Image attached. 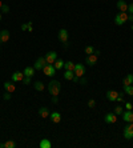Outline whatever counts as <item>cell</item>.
<instances>
[{
	"label": "cell",
	"instance_id": "cell-5",
	"mask_svg": "<svg viewBox=\"0 0 133 148\" xmlns=\"http://www.w3.org/2000/svg\"><path fill=\"white\" fill-rule=\"evenodd\" d=\"M104 121H105L106 124H114L116 121H117V115L116 113H112V112H109V113H106L105 115V117H104Z\"/></svg>",
	"mask_w": 133,
	"mask_h": 148
},
{
	"label": "cell",
	"instance_id": "cell-9",
	"mask_svg": "<svg viewBox=\"0 0 133 148\" xmlns=\"http://www.w3.org/2000/svg\"><path fill=\"white\" fill-rule=\"evenodd\" d=\"M68 38H69V33H68V31L67 29H60L59 31V40L60 42H63V43H68Z\"/></svg>",
	"mask_w": 133,
	"mask_h": 148
},
{
	"label": "cell",
	"instance_id": "cell-35",
	"mask_svg": "<svg viewBox=\"0 0 133 148\" xmlns=\"http://www.w3.org/2000/svg\"><path fill=\"white\" fill-rule=\"evenodd\" d=\"M116 101H118V103H122V101H124V98H122V94H118L117 100H116Z\"/></svg>",
	"mask_w": 133,
	"mask_h": 148
},
{
	"label": "cell",
	"instance_id": "cell-1",
	"mask_svg": "<svg viewBox=\"0 0 133 148\" xmlns=\"http://www.w3.org/2000/svg\"><path fill=\"white\" fill-rule=\"evenodd\" d=\"M61 90V84L59 80H52V82L48 84V92H49L52 96H59Z\"/></svg>",
	"mask_w": 133,
	"mask_h": 148
},
{
	"label": "cell",
	"instance_id": "cell-14",
	"mask_svg": "<svg viewBox=\"0 0 133 148\" xmlns=\"http://www.w3.org/2000/svg\"><path fill=\"white\" fill-rule=\"evenodd\" d=\"M49 119H51L52 123L57 124V123H60V121H61V113L60 112H52L49 115Z\"/></svg>",
	"mask_w": 133,
	"mask_h": 148
},
{
	"label": "cell",
	"instance_id": "cell-38",
	"mask_svg": "<svg viewBox=\"0 0 133 148\" xmlns=\"http://www.w3.org/2000/svg\"><path fill=\"white\" fill-rule=\"evenodd\" d=\"M79 83H80V84H87V79H85V78L83 76V78H81V79L79 80Z\"/></svg>",
	"mask_w": 133,
	"mask_h": 148
},
{
	"label": "cell",
	"instance_id": "cell-27",
	"mask_svg": "<svg viewBox=\"0 0 133 148\" xmlns=\"http://www.w3.org/2000/svg\"><path fill=\"white\" fill-rule=\"evenodd\" d=\"M16 147V143L12 140H8L4 143V148H15Z\"/></svg>",
	"mask_w": 133,
	"mask_h": 148
},
{
	"label": "cell",
	"instance_id": "cell-17",
	"mask_svg": "<svg viewBox=\"0 0 133 148\" xmlns=\"http://www.w3.org/2000/svg\"><path fill=\"white\" fill-rule=\"evenodd\" d=\"M117 8H118V11L126 12L128 11V3H126L125 0H118L117 1Z\"/></svg>",
	"mask_w": 133,
	"mask_h": 148
},
{
	"label": "cell",
	"instance_id": "cell-39",
	"mask_svg": "<svg viewBox=\"0 0 133 148\" xmlns=\"http://www.w3.org/2000/svg\"><path fill=\"white\" fill-rule=\"evenodd\" d=\"M57 101H59V98H57V96H52V103L57 104Z\"/></svg>",
	"mask_w": 133,
	"mask_h": 148
},
{
	"label": "cell",
	"instance_id": "cell-36",
	"mask_svg": "<svg viewBox=\"0 0 133 148\" xmlns=\"http://www.w3.org/2000/svg\"><path fill=\"white\" fill-rule=\"evenodd\" d=\"M125 108L128 109V111H132V108H133V105L130 104V103H125Z\"/></svg>",
	"mask_w": 133,
	"mask_h": 148
},
{
	"label": "cell",
	"instance_id": "cell-20",
	"mask_svg": "<svg viewBox=\"0 0 133 148\" xmlns=\"http://www.w3.org/2000/svg\"><path fill=\"white\" fill-rule=\"evenodd\" d=\"M39 147L40 148H52V143H51L48 139H43V140L39 143Z\"/></svg>",
	"mask_w": 133,
	"mask_h": 148
},
{
	"label": "cell",
	"instance_id": "cell-10",
	"mask_svg": "<svg viewBox=\"0 0 133 148\" xmlns=\"http://www.w3.org/2000/svg\"><path fill=\"white\" fill-rule=\"evenodd\" d=\"M47 62H45V58H39L36 62H35V70H43L45 67Z\"/></svg>",
	"mask_w": 133,
	"mask_h": 148
},
{
	"label": "cell",
	"instance_id": "cell-3",
	"mask_svg": "<svg viewBox=\"0 0 133 148\" xmlns=\"http://www.w3.org/2000/svg\"><path fill=\"white\" fill-rule=\"evenodd\" d=\"M124 137L126 140H132L133 139V123H129L128 125L124 127Z\"/></svg>",
	"mask_w": 133,
	"mask_h": 148
},
{
	"label": "cell",
	"instance_id": "cell-34",
	"mask_svg": "<svg viewBox=\"0 0 133 148\" xmlns=\"http://www.w3.org/2000/svg\"><path fill=\"white\" fill-rule=\"evenodd\" d=\"M23 82H24V84H31V78H28V76H24Z\"/></svg>",
	"mask_w": 133,
	"mask_h": 148
},
{
	"label": "cell",
	"instance_id": "cell-2",
	"mask_svg": "<svg viewBox=\"0 0 133 148\" xmlns=\"http://www.w3.org/2000/svg\"><path fill=\"white\" fill-rule=\"evenodd\" d=\"M126 21H129V13L128 12H120L114 17V24L116 25H124Z\"/></svg>",
	"mask_w": 133,
	"mask_h": 148
},
{
	"label": "cell",
	"instance_id": "cell-33",
	"mask_svg": "<svg viewBox=\"0 0 133 148\" xmlns=\"http://www.w3.org/2000/svg\"><path fill=\"white\" fill-rule=\"evenodd\" d=\"M128 13H133V3H130V4H128Z\"/></svg>",
	"mask_w": 133,
	"mask_h": 148
},
{
	"label": "cell",
	"instance_id": "cell-32",
	"mask_svg": "<svg viewBox=\"0 0 133 148\" xmlns=\"http://www.w3.org/2000/svg\"><path fill=\"white\" fill-rule=\"evenodd\" d=\"M1 9H3V13H8V12H9V7H8L7 4H3Z\"/></svg>",
	"mask_w": 133,
	"mask_h": 148
},
{
	"label": "cell",
	"instance_id": "cell-12",
	"mask_svg": "<svg viewBox=\"0 0 133 148\" xmlns=\"http://www.w3.org/2000/svg\"><path fill=\"white\" fill-rule=\"evenodd\" d=\"M8 40H9V31L8 29L0 31V43H7Z\"/></svg>",
	"mask_w": 133,
	"mask_h": 148
},
{
	"label": "cell",
	"instance_id": "cell-41",
	"mask_svg": "<svg viewBox=\"0 0 133 148\" xmlns=\"http://www.w3.org/2000/svg\"><path fill=\"white\" fill-rule=\"evenodd\" d=\"M21 29L23 31H28V25L27 24H21Z\"/></svg>",
	"mask_w": 133,
	"mask_h": 148
},
{
	"label": "cell",
	"instance_id": "cell-26",
	"mask_svg": "<svg viewBox=\"0 0 133 148\" xmlns=\"http://www.w3.org/2000/svg\"><path fill=\"white\" fill-rule=\"evenodd\" d=\"M124 92L126 95H129V96H133V86H124Z\"/></svg>",
	"mask_w": 133,
	"mask_h": 148
},
{
	"label": "cell",
	"instance_id": "cell-29",
	"mask_svg": "<svg viewBox=\"0 0 133 148\" xmlns=\"http://www.w3.org/2000/svg\"><path fill=\"white\" fill-rule=\"evenodd\" d=\"M122 112H124V111H122V107H120V105L114 108V113H116L117 116H120V115H122Z\"/></svg>",
	"mask_w": 133,
	"mask_h": 148
},
{
	"label": "cell",
	"instance_id": "cell-18",
	"mask_svg": "<svg viewBox=\"0 0 133 148\" xmlns=\"http://www.w3.org/2000/svg\"><path fill=\"white\" fill-rule=\"evenodd\" d=\"M39 115H40V117H44V119H47V117H49V111H48V108L47 107H41V108L39 109Z\"/></svg>",
	"mask_w": 133,
	"mask_h": 148
},
{
	"label": "cell",
	"instance_id": "cell-45",
	"mask_svg": "<svg viewBox=\"0 0 133 148\" xmlns=\"http://www.w3.org/2000/svg\"><path fill=\"white\" fill-rule=\"evenodd\" d=\"M1 7H3V3H1V0H0V9H1Z\"/></svg>",
	"mask_w": 133,
	"mask_h": 148
},
{
	"label": "cell",
	"instance_id": "cell-30",
	"mask_svg": "<svg viewBox=\"0 0 133 148\" xmlns=\"http://www.w3.org/2000/svg\"><path fill=\"white\" fill-rule=\"evenodd\" d=\"M88 105H89V108H95L96 101L93 100V99H91V100H88Z\"/></svg>",
	"mask_w": 133,
	"mask_h": 148
},
{
	"label": "cell",
	"instance_id": "cell-21",
	"mask_svg": "<svg viewBox=\"0 0 133 148\" xmlns=\"http://www.w3.org/2000/svg\"><path fill=\"white\" fill-rule=\"evenodd\" d=\"M33 75H35V68L33 67H25V70H24V76L32 78Z\"/></svg>",
	"mask_w": 133,
	"mask_h": 148
},
{
	"label": "cell",
	"instance_id": "cell-7",
	"mask_svg": "<svg viewBox=\"0 0 133 148\" xmlns=\"http://www.w3.org/2000/svg\"><path fill=\"white\" fill-rule=\"evenodd\" d=\"M97 59H99V56L96 54H91V55H87V59H85V63H87L88 66L93 67L97 63Z\"/></svg>",
	"mask_w": 133,
	"mask_h": 148
},
{
	"label": "cell",
	"instance_id": "cell-11",
	"mask_svg": "<svg viewBox=\"0 0 133 148\" xmlns=\"http://www.w3.org/2000/svg\"><path fill=\"white\" fill-rule=\"evenodd\" d=\"M117 96H118V92L114 90H109L106 92V99L109 101H116L117 100Z\"/></svg>",
	"mask_w": 133,
	"mask_h": 148
},
{
	"label": "cell",
	"instance_id": "cell-6",
	"mask_svg": "<svg viewBox=\"0 0 133 148\" xmlns=\"http://www.w3.org/2000/svg\"><path fill=\"white\" fill-rule=\"evenodd\" d=\"M56 60H57V54L55 51H49V52L45 55V62L48 63V64H53Z\"/></svg>",
	"mask_w": 133,
	"mask_h": 148
},
{
	"label": "cell",
	"instance_id": "cell-47",
	"mask_svg": "<svg viewBox=\"0 0 133 148\" xmlns=\"http://www.w3.org/2000/svg\"><path fill=\"white\" fill-rule=\"evenodd\" d=\"M132 31H133V25H132Z\"/></svg>",
	"mask_w": 133,
	"mask_h": 148
},
{
	"label": "cell",
	"instance_id": "cell-22",
	"mask_svg": "<svg viewBox=\"0 0 133 148\" xmlns=\"http://www.w3.org/2000/svg\"><path fill=\"white\" fill-rule=\"evenodd\" d=\"M64 79L65 80H72L73 78H75V71H68V70H65V72H64Z\"/></svg>",
	"mask_w": 133,
	"mask_h": 148
},
{
	"label": "cell",
	"instance_id": "cell-43",
	"mask_svg": "<svg viewBox=\"0 0 133 148\" xmlns=\"http://www.w3.org/2000/svg\"><path fill=\"white\" fill-rule=\"evenodd\" d=\"M93 54H96L97 56H100V51H96V50H95V52H93Z\"/></svg>",
	"mask_w": 133,
	"mask_h": 148
},
{
	"label": "cell",
	"instance_id": "cell-42",
	"mask_svg": "<svg viewBox=\"0 0 133 148\" xmlns=\"http://www.w3.org/2000/svg\"><path fill=\"white\" fill-rule=\"evenodd\" d=\"M129 20L130 21H133V13H129Z\"/></svg>",
	"mask_w": 133,
	"mask_h": 148
},
{
	"label": "cell",
	"instance_id": "cell-24",
	"mask_svg": "<svg viewBox=\"0 0 133 148\" xmlns=\"http://www.w3.org/2000/svg\"><path fill=\"white\" fill-rule=\"evenodd\" d=\"M33 87H35V90L39 91V92H41V91L45 90V86H44V84H43L41 82H35Z\"/></svg>",
	"mask_w": 133,
	"mask_h": 148
},
{
	"label": "cell",
	"instance_id": "cell-23",
	"mask_svg": "<svg viewBox=\"0 0 133 148\" xmlns=\"http://www.w3.org/2000/svg\"><path fill=\"white\" fill-rule=\"evenodd\" d=\"M64 60H63V59H57L56 62L53 63V67H55V68H56V70H61V68H63V67H64Z\"/></svg>",
	"mask_w": 133,
	"mask_h": 148
},
{
	"label": "cell",
	"instance_id": "cell-19",
	"mask_svg": "<svg viewBox=\"0 0 133 148\" xmlns=\"http://www.w3.org/2000/svg\"><path fill=\"white\" fill-rule=\"evenodd\" d=\"M122 84H124V86H130V84H133V75L132 74L126 75L125 78L122 79Z\"/></svg>",
	"mask_w": 133,
	"mask_h": 148
},
{
	"label": "cell",
	"instance_id": "cell-40",
	"mask_svg": "<svg viewBox=\"0 0 133 148\" xmlns=\"http://www.w3.org/2000/svg\"><path fill=\"white\" fill-rule=\"evenodd\" d=\"M79 80H80V78H79V76H76V75H75V78L72 79V82H73V83H79Z\"/></svg>",
	"mask_w": 133,
	"mask_h": 148
},
{
	"label": "cell",
	"instance_id": "cell-28",
	"mask_svg": "<svg viewBox=\"0 0 133 148\" xmlns=\"http://www.w3.org/2000/svg\"><path fill=\"white\" fill-rule=\"evenodd\" d=\"M93 52H95V48L92 47V46H87V47H85V54L91 55V54H93Z\"/></svg>",
	"mask_w": 133,
	"mask_h": 148
},
{
	"label": "cell",
	"instance_id": "cell-15",
	"mask_svg": "<svg viewBox=\"0 0 133 148\" xmlns=\"http://www.w3.org/2000/svg\"><path fill=\"white\" fill-rule=\"evenodd\" d=\"M12 79V82L15 83V82H23V79H24V72H13L11 76Z\"/></svg>",
	"mask_w": 133,
	"mask_h": 148
},
{
	"label": "cell",
	"instance_id": "cell-31",
	"mask_svg": "<svg viewBox=\"0 0 133 148\" xmlns=\"http://www.w3.org/2000/svg\"><path fill=\"white\" fill-rule=\"evenodd\" d=\"M3 99H4V100H9V99H11V92H4V94H3Z\"/></svg>",
	"mask_w": 133,
	"mask_h": 148
},
{
	"label": "cell",
	"instance_id": "cell-44",
	"mask_svg": "<svg viewBox=\"0 0 133 148\" xmlns=\"http://www.w3.org/2000/svg\"><path fill=\"white\" fill-rule=\"evenodd\" d=\"M0 148H4V143H0Z\"/></svg>",
	"mask_w": 133,
	"mask_h": 148
},
{
	"label": "cell",
	"instance_id": "cell-16",
	"mask_svg": "<svg viewBox=\"0 0 133 148\" xmlns=\"http://www.w3.org/2000/svg\"><path fill=\"white\" fill-rule=\"evenodd\" d=\"M122 119H124L126 123H133V112L126 109L125 112H122Z\"/></svg>",
	"mask_w": 133,
	"mask_h": 148
},
{
	"label": "cell",
	"instance_id": "cell-13",
	"mask_svg": "<svg viewBox=\"0 0 133 148\" xmlns=\"http://www.w3.org/2000/svg\"><path fill=\"white\" fill-rule=\"evenodd\" d=\"M3 87H4V90L7 91V92H15L16 91V86L13 84V82H5L3 84Z\"/></svg>",
	"mask_w": 133,
	"mask_h": 148
},
{
	"label": "cell",
	"instance_id": "cell-4",
	"mask_svg": "<svg viewBox=\"0 0 133 148\" xmlns=\"http://www.w3.org/2000/svg\"><path fill=\"white\" fill-rule=\"evenodd\" d=\"M43 72H44V75L52 78V76H55V74H56V68L53 67V64H48V63H47L45 67L43 68Z\"/></svg>",
	"mask_w": 133,
	"mask_h": 148
},
{
	"label": "cell",
	"instance_id": "cell-8",
	"mask_svg": "<svg viewBox=\"0 0 133 148\" xmlns=\"http://www.w3.org/2000/svg\"><path fill=\"white\" fill-rule=\"evenodd\" d=\"M75 75L79 76V78H83L85 75V66L84 64H76L75 67Z\"/></svg>",
	"mask_w": 133,
	"mask_h": 148
},
{
	"label": "cell",
	"instance_id": "cell-46",
	"mask_svg": "<svg viewBox=\"0 0 133 148\" xmlns=\"http://www.w3.org/2000/svg\"><path fill=\"white\" fill-rule=\"evenodd\" d=\"M0 21H1V13H0Z\"/></svg>",
	"mask_w": 133,
	"mask_h": 148
},
{
	"label": "cell",
	"instance_id": "cell-25",
	"mask_svg": "<svg viewBox=\"0 0 133 148\" xmlns=\"http://www.w3.org/2000/svg\"><path fill=\"white\" fill-rule=\"evenodd\" d=\"M75 67H76V64H75L73 62L64 63V68H65V70H68V71H75Z\"/></svg>",
	"mask_w": 133,
	"mask_h": 148
},
{
	"label": "cell",
	"instance_id": "cell-37",
	"mask_svg": "<svg viewBox=\"0 0 133 148\" xmlns=\"http://www.w3.org/2000/svg\"><path fill=\"white\" fill-rule=\"evenodd\" d=\"M27 25H28V31L32 32V29H33V28H32V21H28V23H27Z\"/></svg>",
	"mask_w": 133,
	"mask_h": 148
}]
</instances>
